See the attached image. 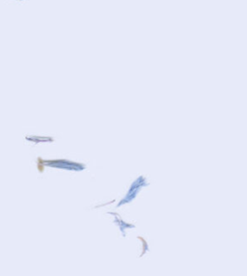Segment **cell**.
I'll return each instance as SVG.
<instances>
[{"instance_id":"obj_1","label":"cell","mask_w":247,"mask_h":276,"mask_svg":"<svg viewBox=\"0 0 247 276\" xmlns=\"http://www.w3.org/2000/svg\"><path fill=\"white\" fill-rule=\"evenodd\" d=\"M50 166H55V167H60V168H67V169H71V170H81L82 166L70 163V162H57V163H49Z\"/></svg>"}]
</instances>
